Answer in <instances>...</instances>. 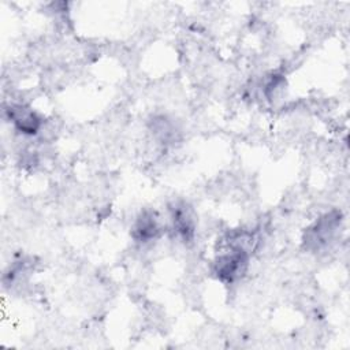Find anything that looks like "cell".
<instances>
[{"label":"cell","instance_id":"6da1fadb","mask_svg":"<svg viewBox=\"0 0 350 350\" xmlns=\"http://www.w3.org/2000/svg\"><path fill=\"white\" fill-rule=\"evenodd\" d=\"M247 262L249 250L226 243V249L215 260L213 271L223 283H234L246 273Z\"/></svg>","mask_w":350,"mask_h":350},{"label":"cell","instance_id":"7a4b0ae2","mask_svg":"<svg viewBox=\"0 0 350 350\" xmlns=\"http://www.w3.org/2000/svg\"><path fill=\"white\" fill-rule=\"evenodd\" d=\"M8 113L10 122H12L14 127L26 135H34L38 133L42 124V119L37 112L23 104H12L5 109Z\"/></svg>","mask_w":350,"mask_h":350},{"label":"cell","instance_id":"3957f363","mask_svg":"<svg viewBox=\"0 0 350 350\" xmlns=\"http://www.w3.org/2000/svg\"><path fill=\"white\" fill-rule=\"evenodd\" d=\"M170 211H171L172 230L185 242L190 241L196 230V219L191 208L186 202H176L170 208Z\"/></svg>","mask_w":350,"mask_h":350},{"label":"cell","instance_id":"277c9868","mask_svg":"<svg viewBox=\"0 0 350 350\" xmlns=\"http://www.w3.org/2000/svg\"><path fill=\"white\" fill-rule=\"evenodd\" d=\"M159 232H160V227L154 213L152 212L141 213V216L135 220L133 227L134 239L142 243L153 241L159 235Z\"/></svg>","mask_w":350,"mask_h":350}]
</instances>
